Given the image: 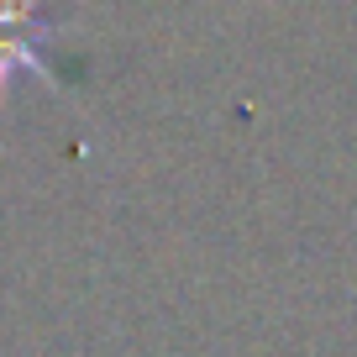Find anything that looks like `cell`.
<instances>
[{"mask_svg": "<svg viewBox=\"0 0 357 357\" xmlns=\"http://www.w3.org/2000/svg\"><path fill=\"white\" fill-rule=\"evenodd\" d=\"M53 37L58 26L43 16L37 0H0V89L11 84V74H37L47 84H63L53 63Z\"/></svg>", "mask_w": 357, "mask_h": 357, "instance_id": "cell-1", "label": "cell"}]
</instances>
